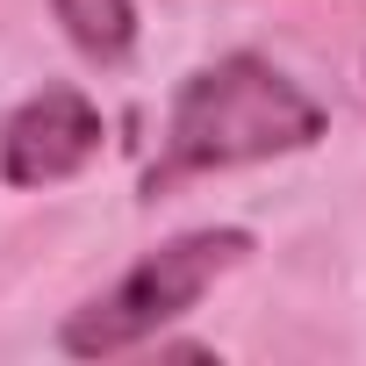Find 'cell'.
Masks as SVG:
<instances>
[{"label": "cell", "mask_w": 366, "mask_h": 366, "mask_svg": "<svg viewBox=\"0 0 366 366\" xmlns=\"http://www.w3.org/2000/svg\"><path fill=\"white\" fill-rule=\"evenodd\" d=\"M101 137H108L101 108L58 79L0 122V179L8 187H58V179H72L101 158Z\"/></svg>", "instance_id": "cell-3"}, {"label": "cell", "mask_w": 366, "mask_h": 366, "mask_svg": "<svg viewBox=\"0 0 366 366\" xmlns=\"http://www.w3.org/2000/svg\"><path fill=\"white\" fill-rule=\"evenodd\" d=\"M51 8H58V22H65L79 58L122 65L137 51V0H51Z\"/></svg>", "instance_id": "cell-4"}, {"label": "cell", "mask_w": 366, "mask_h": 366, "mask_svg": "<svg viewBox=\"0 0 366 366\" xmlns=\"http://www.w3.org/2000/svg\"><path fill=\"white\" fill-rule=\"evenodd\" d=\"M316 137H323V108L259 51H230V58L179 79L172 115H165V151H158L144 187L158 194V187H179L194 172L287 158V151H309Z\"/></svg>", "instance_id": "cell-1"}, {"label": "cell", "mask_w": 366, "mask_h": 366, "mask_svg": "<svg viewBox=\"0 0 366 366\" xmlns=\"http://www.w3.org/2000/svg\"><path fill=\"white\" fill-rule=\"evenodd\" d=\"M244 252H252V230H237V223L165 237V244L144 252L115 287H101L94 302H79V309L58 323V352H65V359H115V352L151 345L165 323L187 316Z\"/></svg>", "instance_id": "cell-2"}]
</instances>
